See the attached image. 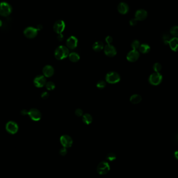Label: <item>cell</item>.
Returning <instances> with one entry per match:
<instances>
[{
	"instance_id": "16",
	"label": "cell",
	"mask_w": 178,
	"mask_h": 178,
	"mask_svg": "<svg viewBox=\"0 0 178 178\" xmlns=\"http://www.w3.org/2000/svg\"><path fill=\"white\" fill-rule=\"evenodd\" d=\"M43 73L45 77H50L53 75L54 69L53 67L50 65H46L43 69Z\"/></svg>"
},
{
	"instance_id": "1",
	"label": "cell",
	"mask_w": 178,
	"mask_h": 178,
	"mask_svg": "<svg viewBox=\"0 0 178 178\" xmlns=\"http://www.w3.org/2000/svg\"><path fill=\"white\" fill-rule=\"evenodd\" d=\"M69 50L68 48L63 45H61L56 48L54 55L56 59L61 60L66 58L69 55Z\"/></svg>"
},
{
	"instance_id": "21",
	"label": "cell",
	"mask_w": 178,
	"mask_h": 178,
	"mask_svg": "<svg viewBox=\"0 0 178 178\" xmlns=\"http://www.w3.org/2000/svg\"><path fill=\"white\" fill-rule=\"evenodd\" d=\"M104 48V44L101 41H97L94 43L93 49L96 52H100Z\"/></svg>"
},
{
	"instance_id": "11",
	"label": "cell",
	"mask_w": 178,
	"mask_h": 178,
	"mask_svg": "<svg viewBox=\"0 0 178 178\" xmlns=\"http://www.w3.org/2000/svg\"><path fill=\"white\" fill-rule=\"evenodd\" d=\"M28 115L31 119L34 121H39L41 118V114L40 111L35 108H32L28 112Z\"/></svg>"
},
{
	"instance_id": "23",
	"label": "cell",
	"mask_w": 178,
	"mask_h": 178,
	"mask_svg": "<svg viewBox=\"0 0 178 178\" xmlns=\"http://www.w3.org/2000/svg\"><path fill=\"white\" fill-rule=\"evenodd\" d=\"M69 59L70 61L72 62H77L80 59V56L78 54L75 52L71 53L69 55Z\"/></svg>"
},
{
	"instance_id": "13",
	"label": "cell",
	"mask_w": 178,
	"mask_h": 178,
	"mask_svg": "<svg viewBox=\"0 0 178 178\" xmlns=\"http://www.w3.org/2000/svg\"><path fill=\"white\" fill-rule=\"evenodd\" d=\"M139 57L140 53L138 51L136 50H133L128 53L127 56V59L128 61L134 62L138 59Z\"/></svg>"
},
{
	"instance_id": "22",
	"label": "cell",
	"mask_w": 178,
	"mask_h": 178,
	"mask_svg": "<svg viewBox=\"0 0 178 178\" xmlns=\"http://www.w3.org/2000/svg\"><path fill=\"white\" fill-rule=\"evenodd\" d=\"M83 121L84 122V123H85V124L89 125L92 122L93 118L91 115L89 114H85L83 116Z\"/></svg>"
},
{
	"instance_id": "34",
	"label": "cell",
	"mask_w": 178,
	"mask_h": 178,
	"mask_svg": "<svg viewBox=\"0 0 178 178\" xmlns=\"http://www.w3.org/2000/svg\"><path fill=\"white\" fill-rule=\"evenodd\" d=\"M113 39L112 37H110V36H107L105 39V41L108 44H110V43L113 42Z\"/></svg>"
},
{
	"instance_id": "2",
	"label": "cell",
	"mask_w": 178,
	"mask_h": 178,
	"mask_svg": "<svg viewBox=\"0 0 178 178\" xmlns=\"http://www.w3.org/2000/svg\"><path fill=\"white\" fill-rule=\"evenodd\" d=\"M12 12V8L11 5L6 2L0 3V15L3 17L9 16Z\"/></svg>"
},
{
	"instance_id": "29",
	"label": "cell",
	"mask_w": 178,
	"mask_h": 178,
	"mask_svg": "<svg viewBox=\"0 0 178 178\" xmlns=\"http://www.w3.org/2000/svg\"><path fill=\"white\" fill-rule=\"evenodd\" d=\"M106 83L103 81V80H101V81H99L98 83H97V87L99 88V89H103L106 87Z\"/></svg>"
},
{
	"instance_id": "10",
	"label": "cell",
	"mask_w": 178,
	"mask_h": 178,
	"mask_svg": "<svg viewBox=\"0 0 178 178\" xmlns=\"http://www.w3.org/2000/svg\"><path fill=\"white\" fill-rule=\"evenodd\" d=\"M33 83L35 87L38 88H42L46 83V80L44 76L39 75L35 78Z\"/></svg>"
},
{
	"instance_id": "14",
	"label": "cell",
	"mask_w": 178,
	"mask_h": 178,
	"mask_svg": "<svg viewBox=\"0 0 178 178\" xmlns=\"http://www.w3.org/2000/svg\"><path fill=\"white\" fill-rule=\"evenodd\" d=\"M77 38L74 36H71L67 40L66 44L68 48L70 49H74L77 48L78 45Z\"/></svg>"
},
{
	"instance_id": "31",
	"label": "cell",
	"mask_w": 178,
	"mask_h": 178,
	"mask_svg": "<svg viewBox=\"0 0 178 178\" xmlns=\"http://www.w3.org/2000/svg\"><path fill=\"white\" fill-rule=\"evenodd\" d=\"M67 153V149L66 147H63L62 149H60L59 151V154L61 156H65L66 155Z\"/></svg>"
},
{
	"instance_id": "24",
	"label": "cell",
	"mask_w": 178,
	"mask_h": 178,
	"mask_svg": "<svg viewBox=\"0 0 178 178\" xmlns=\"http://www.w3.org/2000/svg\"><path fill=\"white\" fill-rule=\"evenodd\" d=\"M170 33L175 37H178V26H175L170 29Z\"/></svg>"
},
{
	"instance_id": "36",
	"label": "cell",
	"mask_w": 178,
	"mask_h": 178,
	"mask_svg": "<svg viewBox=\"0 0 178 178\" xmlns=\"http://www.w3.org/2000/svg\"><path fill=\"white\" fill-rule=\"evenodd\" d=\"M21 114L23 115H26L28 114V111H27L26 109H23L21 112Z\"/></svg>"
},
{
	"instance_id": "27",
	"label": "cell",
	"mask_w": 178,
	"mask_h": 178,
	"mask_svg": "<svg viewBox=\"0 0 178 178\" xmlns=\"http://www.w3.org/2000/svg\"><path fill=\"white\" fill-rule=\"evenodd\" d=\"M162 68V66L161 64L159 63H156L153 65V69L154 70L155 72H160L161 71Z\"/></svg>"
},
{
	"instance_id": "5",
	"label": "cell",
	"mask_w": 178,
	"mask_h": 178,
	"mask_svg": "<svg viewBox=\"0 0 178 178\" xmlns=\"http://www.w3.org/2000/svg\"><path fill=\"white\" fill-rule=\"evenodd\" d=\"M120 80L119 74L116 72H109L106 76L107 82L111 84L118 83Z\"/></svg>"
},
{
	"instance_id": "33",
	"label": "cell",
	"mask_w": 178,
	"mask_h": 178,
	"mask_svg": "<svg viewBox=\"0 0 178 178\" xmlns=\"http://www.w3.org/2000/svg\"><path fill=\"white\" fill-rule=\"evenodd\" d=\"M138 21V20L136 19H131L130 21H129V23H130V25L131 26H135V25H136L137 24Z\"/></svg>"
},
{
	"instance_id": "9",
	"label": "cell",
	"mask_w": 178,
	"mask_h": 178,
	"mask_svg": "<svg viewBox=\"0 0 178 178\" xmlns=\"http://www.w3.org/2000/svg\"><path fill=\"white\" fill-rule=\"evenodd\" d=\"M60 141L61 145L66 148L72 146L73 143L72 138L68 135H63L61 136L60 138Z\"/></svg>"
},
{
	"instance_id": "39",
	"label": "cell",
	"mask_w": 178,
	"mask_h": 178,
	"mask_svg": "<svg viewBox=\"0 0 178 178\" xmlns=\"http://www.w3.org/2000/svg\"><path fill=\"white\" fill-rule=\"evenodd\" d=\"M3 25V22L1 20H0V27H2Z\"/></svg>"
},
{
	"instance_id": "18",
	"label": "cell",
	"mask_w": 178,
	"mask_h": 178,
	"mask_svg": "<svg viewBox=\"0 0 178 178\" xmlns=\"http://www.w3.org/2000/svg\"><path fill=\"white\" fill-rule=\"evenodd\" d=\"M170 48L173 51L178 52V38L173 37L171 38L169 42L168 43Z\"/></svg>"
},
{
	"instance_id": "6",
	"label": "cell",
	"mask_w": 178,
	"mask_h": 178,
	"mask_svg": "<svg viewBox=\"0 0 178 178\" xmlns=\"http://www.w3.org/2000/svg\"><path fill=\"white\" fill-rule=\"evenodd\" d=\"M38 30L37 28L28 27L24 30V34L26 37L28 39L35 38L38 35Z\"/></svg>"
},
{
	"instance_id": "26",
	"label": "cell",
	"mask_w": 178,
	"mask_h": 178,
	"mask_svg": "<svg viewBox=\"0 0 178 178\" xmlns=\"http://www.w3.org/2000/svg\"><path fill=\"white\" fill-rule=\"evenodd\" d=\"M140 46V43L138 40H134L131 43V47L133 48V50H137L139 48Z\"/></svg>"
},
{
	"instance_id": "20",
	"label": "cell",
	"mask_w": 178,
	"mask_h": 178,
	"mask_svg": "<svg viewBox=\"0 0 178 178\" xmlns=\"http://www.w3.org/2000/svg\"><path fill=\"white\" fill-rule=\"evenodd\" d=\"M130 101L133 104H138L142 101V97L138 94H134L131 96Z\"/></svg>"
},
{
	"instance_id": "35",
	"label": "cell",
	"mask_w": 178,
	"mask_h": 178,
	"mask_svg": "<svg viewBox=\"0 0 178 178\" xmlns=\"http://www.w3.org/2000/svg\"><path fill=\"white\" fill-rule=\"evenodd\" d=\"M41 97L43 99H47L49 97V94H48V92H43L41 94Z\"/></svg>"
},
{
	"instance_id": "30",
	"label": "cell",
	"mask_w": 178,
	"mask_h": 178,
	"mask_svg": "<svg viewBox=\"0 0 178 178\" xmlns=\"http://www.w3.org/2000/svg\"><path fill=\"white\" fill-rule=\"evenodd\" d=\"M171 38H170L169 35H165L163 36V41L165 43V44H168V43L169 42Z\"/></svg>"
},
{
	"instance_id": "25",
	"label": "cell",
	"mask_w": 178,
	"mask_h": 178,
	"mask_svg": "<svg viewBox=\"0 0 178 178\" xmlns=\"http://www.w3.org/2000/svg\"><path fill=\"white\" fill-rule=\"evenodd\" d=\"M46 88L48 90H53L55 88V85L54 83L52 81H49L46 83Z\"/></svg>"
},
{
	"instance_id": "15",
	"label": "cell",
	"mask_w": 178,
	"mask_h": 178,
	"mask_svg": "<svg viewBox=\"0 0 178 178\" xmlns=\"http://www.w3.org/2000/svg\"><path fill=\"white\" fill-rule=\"evenodd\" d=\"M147 17V12L146 11L141 9L138 10L136 12L135 14V18L138 21L144 20Z\"/></svg>"
},
{
	"instance_id": "28",
	"label": "cell",
	"mask_w": 178,
	"mask_h": 178,
	"mask_svg": "<svg viewBox=\"0 0 178 178\" xmlns=\"http://www.w3.org/2000/svg\"><path fill=\"white\" fill-rule=\"evenodd\" d=\"M116 156L115 154L113 153H110L107 155V160L109 162H113L116 160Z\"/></svg>"
},
{
	"instance_id": "12",
	"label": "cell",
	"mask_w": 178,
	"mask_h": 178,
	"mask_svg": "<svg viewBox=\"0 0 178 178\" xmlns=\"http://www.w3.org/2000/svg\"><path fill=\"white\" fill-rule=\"evenodd\" d=\"M104 53L107 56L114 57L117 54V50L113 45L107 44L104 48Z\"/></svg>"
},
{
	"instance_id": "17",
	"label": "cell",
	"mask_w": 178,
	"mask_h": 178,
	"mask_svg": "<svg viewBox=\"0 0 178 178\" xmlns=\"http://www.w3.org/2000/svg\"><path fill=\"white\" fill-rule=\"evenodd\" d=\"M129 10V8L127 4L124 2H121L120 3L118 6V12L121 14L125 15L128 13Z\"/></svg>"
},
{
	"instance_id": "7",
	"label": "cell",
	"mask_w": 178,
	"mask_h": 178,
	"mask_svg": "<svg viewBox=\"0 0 178 178\" xmlns=\"http://www.w3.org/2000/svg\"><path fill=\"white\" fill-rule=\"evenodd\" d=\"M6 130L10 134H15L18 130V125L16 122L14 121H9L6 125Z\"/></svg>"
},
{
	"instance_id": "19",
	"label": "cell",
	"mask_w": 178,
	"mask_h": 178,
	"mask_svg": "<svg viewBox=\"0 0 178 178\" xmlns=\"http://www.w3.org/2000/svg\"><path fill=\"white\" fill-rule=\"evenodd\" d=\"M138 49H139L140 52L142 53L146 54L149 53V52L150 51L151 48H150V46L148 45L147 44L144 43V44H142L141 45H140Z\"/></svg>"
},
{
	"instance_id": "38",
	"label": "cell",
	"mask_w": 178,
	"mask_h": 178,
	"mask_svg": "<svg viewBox=\"0 0 178 178\" xmlns=\"http://www.w3.org/2000/svg\"><path fill=\"white\" fill-rule=\"evenodd\" d=\"M174 156L175 158V159L178 160V151H177L175 152L174 153Z\"/></svg>"
},
{
	"instance_id": "37",
	"label": "cell",
	"mask_w": 178,
	"mask_h": 178,
	"mask_svg": "<svg viewBox=\"0 0 178 178\" xmlns=\"http://www.w3.org/2000/svg\"><path fill=\"white\" fill-rule=\"evenodd\" d=\"M58 39H59V41H62V40H63V35L62 34H59V35H58Z\"/></svg>"
},
{
	"instance_id": "8",
	"label": "cell",
	"mask_w": 178,
	"mask_h": 178,
	"mask_svg": "<svg viewBox=\"0 0 178 178\" xmlns=\"http://www.w3.org/2000/svg\"><path fill=\"white\" fill-rule=\"evenodd\" d=\"M65 28V23L62 20H59L54 23L53 26L54 31L58 34H61Z\"/></svg>"
},
{
	"instance_id": "4",
	"label": "cell",
	"mask_w": 178,
	"mask_h": 178,
	"mask_svg": "<svg viewBox=\"0 0 178 178\" xmlns=\"http://www.w3.org/2000/svg\"><path fill=\"white\" fill-rule=\"evenodd\" d=\"M110 166L108 162L103 161L100 162L97 167V171L101 175H104L108 173L110 170Z\"/></svg>"
},
{
	"instance_id": "32",
	"label": "cell",
	"mask_w": 178,
	"mask_h": 178,
	"mask_svg": "<svg viewBox=\"0 0 178 178\" xmlns=\"http://www.w3.org/2000/svg\"><path fill=\"white\" fill-rule=\"evenodd\" d=\"M75 114L76 116H77L78 117L82 116L83 115V110L81 109H76L75 111Z\"/></svg>"
},
{
	"instance_id": "3",
	"label": "cell",
	"mask_w": 178,
	"mask_h": 178,
	"mask_svg": "<svg viewBox=\"0 0 178 178\" xmlns=\"http://www.w3.org/2000/svg\"><path fill=\"white\" fill-rule=\"evenodd\" d=\"M149 83L153 85H158L162 82V76L160 72H155L150 75Z\"/></svg>"
}]
</instances>
